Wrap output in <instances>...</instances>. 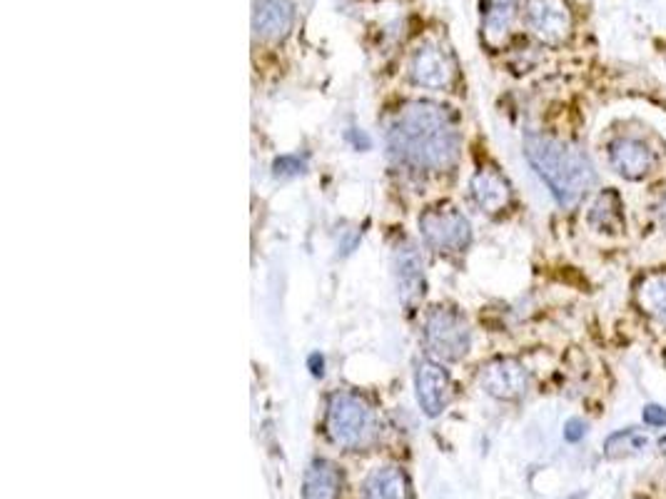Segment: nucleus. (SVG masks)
Listing matches in <instances>:
<instances>
[{
	"label": "nucleus",
	"instance_id": "1",
	"mask_svg": "<svg viewBox=\"0 0 666 499\" xmlns=\"http://www.w3.org/2000/svg\"><path fill=\"white\" fill-rule=\"evenodd\" d=\"M387 143L395 158L412 168L447 170L459 158V130L454 115L437 103L405 105L390 125Z\"/></svg>",
	"mask_w": 666,
	"mask_h": 499
},
{
	"label": "nucleus",
	"instance_id": "2",
	"mask_svg": "<svg viewBox=\"0 0 666 499\" xmlns=\"http://www.w3.org/2000/svg\"><path fill=\"white\" fill-rule=\"evenodd\" d=\"M524 155L562 208L577 205L597 183V173L587 153L564 140L529 133L524 138Z\"/></svg>",
	"mask_w": 666,
	"mask_h": 499
},
{
	"label": "nucleus",
	"instance_id": "3",
	"mask_svg": "<svg viewBox=\"0 0 666 499\" xmlns=\"http://www.w3.org/2000/svg\"><path fill=\"white\" fill-rule=\"evenodd\" d=\"M325 427L330 440L342 450H362L375 440V412L355 392L337 390L327 400Z\"/></svg>",
	"mask_w": 666,
	"mask_h": 499
},
{
	"label": "nucleus",
	"instance_id": "4",
	"mask_svg": "<svg viewBox=\"0 0 666 499\" xmlns=\"http://www.w3.org/2000/svg\"><path fill=\"white\" fill-rule=\"evenodd\" d=\"M472 332L467 320L452 307H435L425 320V345L440 360H462L469 352Z\"/></svg>",
	"mask_w": 666,
	"mask_h": 499
},
{
	"label": "nucleus",
	"instance_id": "5",
	"mask_svg": "<svg viewBox=\"0 0 666 499\" xmlns=\"http://www.w3.org/2000/svg\"><path fill=\"white\" fill-rule=\"evenodd\" d=\"M422 240L437 252H459L472 240V228L467 218L452 205L427 208L420 218Z\"/></svg>",
	"mask_w": 666,
	"mask_h": 499
},
{
	"label": "nucleus",
	"instance_id": "6",
	"mask_svg": "<svg viewBox=\"0 0 666 499\" xmlns=\"http://www.w3.org/2000/svg\"><path fill=\"white\" fill-rule=\"evenodd\" d=\"M522 18L529 33L544 45H562L574 28L567 0H524Z\"/></svg>",
	"mask_w": 666,
	"mask_h": 499
},
{
	"label": "nucleus",
	"instance_id": "7",
	"mask_svg": "<svg viewBox=\"0 0 666 499\" xmlns=\"http://www.w3.org/2000/svg\"><path fill=\"white\" fill-rule=\"evenodd\" d=\"M457 78L454 60L442 45L422 43L417 45L410 58V80L417 88L425 90H449Z\"/></svg>",
	"mask_w": 666,
	"mask_h": 499
},
{
	"label": "nucleus",
	"instance_id": "8",
	"mask_svg": "<svg viewBox=\"0 0 666 499\" xmlns=\"http://www.w3.org/2000/svg\"><path fill=\"white\" fill-rule=\"evenodd\" d=\"M659 155L647 140L632 138V135H622V138L609 143V165L614 173H619L627 180H642L657 168Z\"/></svg>",
	"mask_w": 666,
	"mask_h": 499
},
{
	"label": "nucleus",
	"instance_id": "9",
	"mask_svg": "<svg viewBox=\"0 0 666 499\" xmlns=\"http://www.w3.org/2000/svg\"><path fill=\"white\" fill-rule=\"evenodd\" d=\"M479 385L497 400H519L529 390V372L519 360L499 357L484 367L479 375Z\"/></svg>",
	"mask_w": 666,
	"mask_h": 499
},
{
	"label": "nucleus",
	"instance_id": "10",
	"mask_svg": "<svg viewBox=\"0 0 666 499\" xmlns=\"http://www.w3.org/2000/svg\"><path fill=\"white\" fill-rule=\"evenodd\" d=\"M415 395L417 405L422 407L427 417H440L452 395V382L447 370L437 362H420L415 370Z\"/></svg>",
	"mask_w": 666,
	"mask_h": 499
},
{
	"label": "nucleus",
	"instance_id": "11",
	"mask_svg": "<svg viewBox=\"0 0 666 499\" xmlns=\"http://www.w3.org/2000/svg\"><path fill=\"white\" fill-rule=\"evenodd\" d=\"M295 23V5L292 0H255L252 8V30L260 40L277 43L290 35Z\"/></svg>",
	"mask_w": 666,
	"mask_h": 499
},
{
	"label": "nucleus",
	"instance_id": "12",
	"mask_svg": "<svg viewBox=\"0 0 666 499\" xmlns=\"http://www.w3.org/2000/svg\"><path fill=\"white\" fill-rule=\"evenodd\" d=\"M469 193H472L474 205L489 215L502 213L509 205V200H512V188L504 180V175L497 168H489V165L474 173L472 183H469Z\"/></svg>",
	"mask_w": 666,
	"mask_h": 499
},
{
	"label": "nucleus",
	"instance_id": "13",
	"mask_svg": "<svg viewBox=\"0 0 666 499\" xmlns=\"http://www.w3.org/2000/svg\"><path fill=\"white\" fill-rule=\"evenodd\" d=\"M395 282L402 302L412 305L420 300L425 292V270H422V257L412 245H402L395 250Z\"/></svg>",
	"mask_w": 666,
	"mask_h": 499
},
{
	"label": "nucleus",
	"instance_id": "14",
	"mask_svg": "<svg viewBox=\"0 0 666 499\" xmlns=\"http://www.w3.org/2000/svg\"><path fill=\"white\" fill-rule=\"evenodd\" d=\"M517 0H482V38L489 48H499L509 38Z\"/></svg>",
	"mask_w": 666,
	"mask_h": 499
},
{
	"label": "nucleus",
	"instance_id": "15",
	"mask_svg": "<svg viewBox=\"0 0 666 499\" xmlns=\"http://www.w3.org/2000/svg\"><path fill=\"white\" fill-rule=\"evenodd\" d=\"M362 499H410V480L400 467H377L367 477Z\"/></svg>",
	"mask_w": 666,
	"mask_h": 499
},
{
	"label": "nucleus",
	"instance_id": "16",
	"mask_svg": "<svg viewBox=\"0 0 666 499\" xmlns=\"http://www.w3.org/2000/svg\"><path fill=\"white\" fill-rule=\"evenodd\" d=\"M340 495V472L330 460H315L305 472L302 499H337Z\"/></svg>",
	"mask_w": 666,
	"mask_h": 499
},
{
	"label": "nucleus",
	"instance_id": "17",
	"mask_svg": "<svg viewBox=\"0 0 666 499\" xmlns=\"http://www.w3.org/2000/svg\"><path fill=\"white\" fill-rule=\"evenodd\" d=\"M587 223L597 233H622L624 230V205L614 190H604L597 195L587 215Z\"/></svg>",
	"mask_w": 666,
	"mask_h": 499
},
{
	"label": "nucleus",
	"instance_id": "18",
	"mask_svg": "<svg viewBox=\"0 0 666 499\" xmlns=\"http://www.w3.org/2000/svg\"><path fill=\"white\" fill-rule=\"evenodd\" d=\"M637 300L649 317L666 327V272H652L639 282Z\"/></svg>",
	"mask_w": 666,
	"mask_h": 499
},
{
	"label": "nucleus",
	"instance_id": "19",
	"mask_svg": "<svg viewBox=\"0 0 666 499\" xmlns=\"http://www.w3.org/2000/svg\"><path fill=\"white\" fill-rule=\"evenodd\" d=\"M649 440L634 427H627V430L614 432L612 437L607 440L604 450H607L609 457H624V455H637V452L647 450Z\"/></svg>",
	"mask_w": 666,
	"mask_h": 499
},
{
	"label": "nucleus",
	"instance_id": "20",
	"mask_svg": "<svg viewBox=\"0 0 666 499\" xmlns=\"http://www.w3.org/2000/svg\"><path fill=\"white\" fill-rule=\"evenodd\" d=\"M644 425L649 427H666V407L662 405H647L642 410Z\"/></svg>",
	"mask_w": 666,
	"mask_h": 499
},
{
	"label": "nucleus",
	"instance_id": "21",
	"mask_svg": "<svg viewBox=\"0 0 666 499\" xmlns=\"http://www.w3.org/2000/svg\"><path fill=\"white\" fill-rule=\"evenodd\" d=\"M584 435H587V422L584 420H569L567 425H564V440L567 442H579L584 440Z\"/></svg>",
	"mask_w": 666,
	"mask_h": 499
},
{
	"label": "nucleus",
	"instance_id": "22",
	"mask_svg": "<svg viewBox=\"0 0 666 499\" xmlns=\"http://www.w3.org/2000/svg\"><path fill=\"white\" fill-rule=\"evenodd\" d=\"M659 220H662V225L666 228V198L662 200V205H659Z\"/></svg>",
	"mask_w": 666,
	"mask_h": 499
}]
</instances>
